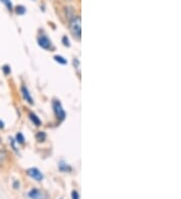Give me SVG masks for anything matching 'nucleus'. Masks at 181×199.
Returning a JSON list of instances; mask_svg holds the SVG:
<instances>
[{
	"label": "nucleus",
	"instance_id": "1",
	"mask_svg": "<svg viewBox=\"0 0 181 199\" xmlns=\"http://www.w3.org/2000/svg\"><path fill=\"white\" fill-rule=\"evenodd\" d=\"M70 29L74 36H76L78 39H80V34H82V25H80V17L76 16L72 18L70 22Z\"/></svg>",
	"mask_w": 181,
	"mask_h": 199
},
{
	"label": "nucleus",
	"instance_id": "2",
	"mask_svg": "<svg viewBox=\"0 0 181 199\" xmlns=\"http://www.w3.org/2000/svg\"><path fill=\"white\" fill-rule=\"evenodd\" d=\"M52 107H54V114H56V118H58V120H60V121L64 120V118H66V112H64V108H62L60 102L54 101V103H52Z\"/></svg>",
	"mask_w": 181,
	"mask_h": 199
},
{
	"label": "nucleus",
	"instance_id": "3",
	"mask_svg": "<svg viewBox=\"0 0 181 199\" xmlns=\"http://www.w3.org/2000/svg\"><path fill=\"white\" fill-rule=\"evenodd\" d=\"M37 43H38V45L41 48L46 49V50H48V49H50L52 47V40L44 34H41L37 37Z\"/></svg>",
	"mask_w": 181,
	"mask_h": 199
},
{
	"label": "nucleus",
	"instance_id": "4",
	"mask_svg": "<svg viewBox=\"0 0 181 199\" xmlns=\"http://www.w3.org/2000/svg\"><path fill=\"white\" fill-rule=\"evenodd\" d=\"M26 173H27V175H28L29 177H31V178L34 179V180H36V181H41L43 179L42 173H41L37 168H34V167L27 169Z\"/></svg>",
	"mask_w": 181,
	"mask_h": 199
},
{
	"label": "nucleus",
	"instance_id": "5",
	"mask_svg": "<svg viewBox=\"0 0 181 199\" xmlns=\"http://www.w3.org/2000/svg\"><path fill=\"white\" fill-rule=\"evenodd\" d=\"M28 197L30 199H46V196H45L44 193H43L41 190L36 189V188H33L29 191Z\"/></svg>",
	"mask_w": 181,
	"mask_h": 199
},
{
	"label": "nucleus",
	"instance_id": "6",
	"mask_svg": "<svg viewBox=\"0 0 181 199\" xmlns=\"http://www.w3.org/2000/svg\"><path fill=\"white\" fill-rule=\"evenodd\" d=\"M21 94H22L23 98H24V100L27 102V103L30 104V105H33L32 96H31V94H30V92H29L28 88H27L25 86H21Z\"/></svg>",
	"mask_w": 181,
	"mask_h": 199
},
{
	"label": "nucleus",
	"instance_id": "7",
	"mask_svg": "<svg viewBox=\"0 0 181 199\" xmlns=\"http://www.w3.org/2000/svg\"><path fill=\"white\" fill-rule=\"evenodd\" d=\"M29 119L31 120V122H32L33 124H35L36 126H40L41 125V121H40V119H39L38 117H37L35 114H33V113H30L29 114Z\"/></svg>",
	"mask_w": 181,
	"mask_h": 199
},
{
	"label": "nucleus",
	"instance_id": "8",
	"mask_svg": "<svg viewBox=\"0 0 181 199\" xmlns=\"http://www.w3.org/2000/svg\"><path fill=\"white\" fill-rule=\"evenodd\" d=\"M15 12L18 15H23L26 12V8H25L24 6H22V5H17V6L15 7Z\"/></svg>",
	"mask_w": 181,
	"mask_h": 199
},
{
	"label": "nucleus",
	"instance_id": "9",
	"mask_svg": "<svg viewBox=\"0 0 181 199\" xmlns=\"http://www.w3.org/2000/svg\"><path fill=\"white\" fill-rule=\"evenodd\" d=\"M54 60H56V62H58V64H68V60H66L64 58H62V56H54Z\"/></svg>",
	"mask_w": 181,
	"mask_h": 199
},
{
	"label": "nucleus",
	"instance_id": "10",
	"mask_svg": "<svg viewBox=\"0 0 181 199\" xmlns=\"http://www.w3.org/2000/svg\"><path fill=\"white\" fill-rule=\"evenodd\" d=\"M45 137H46V135H45V133H43V132H38V133L35 135V138H36L37 141L41 142V141H44Z\"/></svg>",
	"mask_w": 181,
	"mask_h": 199
},
{
	"label": "nucleus",
	"instance_id": "11",
	"mask_svg": "<svg viewBox=\"0 0 181 199\" xmlns=\"http://www.w3.org/2000/svg\"><path fill=\"white\" fill-rule=\"evenodd\" d=\"M0 1L7 7V9L9 11L12 10V2H11V0H0Z\"/></svg>",
	"mask_w": 181,
	"mask_h": 199
},
{
	"label": "nucleus",
	"instance_id": "12",
	"mask_svg": "<svg viewBox=\"0 0 181 199\" xmlns=\"http://www.w3.org/2000/svg\"><path fill=\"white\" fill-rule=\"evenodd\" d=\"M24 137H23V135L21 133H17L16 134V142L19 144H23L24 143Z\"/></svg>",
	"mask_w": 181,
	"mask_h": 199
},
{
	"label": "nucleus",
	"instance_id": "13",
	"mask_svg": "<svg viewBox=\"0 0 181 199\" xmlns=\"http://www.w3.org/2000/svg\"><path fill=\"white\" fill-rule=\"evenodd\" d=\"M60 170H62V171H64V172H66V171H68V170H70V168L66 164H64V162H60Z\"/></svg>",
	"mask_w": 181,
	"mask_h": 199
},
{
	"label": "nucleus",
	"instance_id": "14",
	"mask_svg": "<svg viewBox=\"0 0 181 199\" xmlns=\"http://www.w3.org/2000/svg\"><path fill=\"white\" fill-rule=\"evenodd\" d=\"M2 70H3V72H4V74H10V72H11V70H10V66H7V64H5V66H2Z\"/></svg>",
	"mask_w": 181,
	"mask_h": 199
},
{
	"label": "nucleus",
	"instance_id": "15",
	"mask_svg": "<svg viewBox=\"0 0 181 199\" xmlns=\"http://www.w3.org/2000/svg\"><path fill=\"white\" fill-rule=\"evenodd\" d=\"M62 43H64V46H70V40H68V36H64L62 37Z\"/></svg>",
	"mask_w": 181,
	"mask_h": 199
},
{
	"label": "nucleus",
	"instance_id": "16",
	"mask_svg": "<svg viewBox=\"0 0 181 199\" xmlns=\"http://www.w3.org/2000/svg\"><path fill=\"white\" fill-rule=\"evenodd\" d=\"M72 199H80V195H78V193L76 190L72 191Z\"/></svg>",
	"mask_w": 181,
	"mask_h": 199
},
{
	"label": "nucleus",
	"instance_id": "17",
	"mask_svg": "<svg viewBox=\"0 0 181 199\" xmlns=\"http://www.w3.org/2000/svg\"><path fill=\"white\" fill-rule=\"evenodd\" d=\"M5 156H6V153L4 152V151H0V164L2 163L3 159L5 158Z\"/></svg>",
	"mask_w": 181,
	"mask_h": 199
},
{
	"label": "nucleus",
	"instance_id": "18",
	"mask_svg": "<svg viewBox=\"0 0 181 199\" xmlns=\"http://www.w3.org/2000/svg\"><path fill=\"white\" fill-rule=\"evenodd\" d=\"M3 128H4V123H3V121L0 120V129H3Z\"/></svg>",
	"mask_w": 181,
	"mask_h": 199
}]
</instances>
